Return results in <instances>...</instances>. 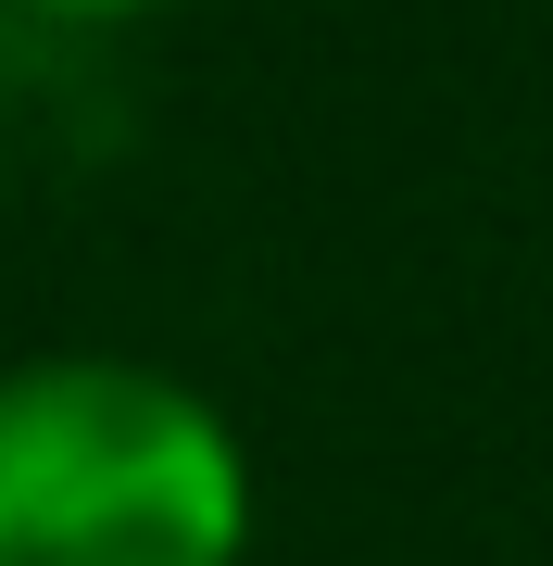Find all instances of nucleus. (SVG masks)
I'll return each instance as SVG.
<instances>
[{
	"mask_svg": "<svg viewBox=\"0 0 553 566\" xmlns=\"http://www.w3.org/2000/svg\"><path fill=\"white\" fill-rule=\"evenodd\" d=\"M252 453L139 353L0 365V566H240Z\"/></svg>",
	"mask_w": 553,
	"mask_h": 566,
	"instance_id": "nucleus-1",
	"label": "nucleus"
},
{
	"mask_svg": "<svg viewBox=\"0 0 553 566\" xmlns=\"http://www.w3.org/2000/svg\"><path fill=\"white\" fill-rule=\"evenodd\" d=\"M25 13H51V25H139V13H164V0H25Z\"/></svg>",
	"mask_w": 553,
	"mask_h": 566,
	"instance_id": "nucleus-2",
	"label": "nucleus"
}]
</instances>
